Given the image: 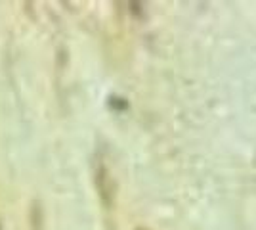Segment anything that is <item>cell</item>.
<instances>
[{
    "label": "cell",
    "mask_w": 256,
    "mask_h": 230,
    "mask_svg": "<svg viewBox=\"0 0 256 230\" xmlns=\"http://www.w3.org/2000/svg\"><path fill=\"white\" fill-rule=\"evenodd\" d=\"M96 186L100 190V196L104 199L106 205H111L113 203V182H111V175H109V169H107L104 163H98L96 167Z\"/></svg>",
    "instance_id": "1"
}]
</instances>
